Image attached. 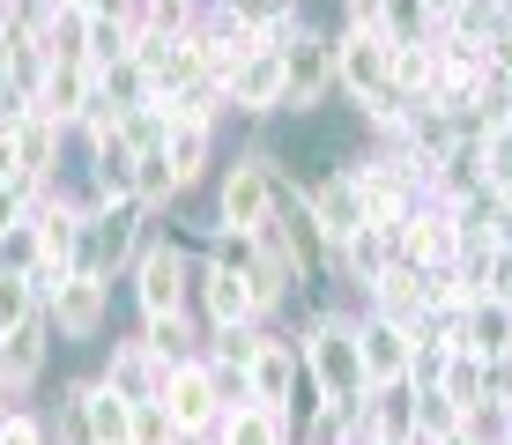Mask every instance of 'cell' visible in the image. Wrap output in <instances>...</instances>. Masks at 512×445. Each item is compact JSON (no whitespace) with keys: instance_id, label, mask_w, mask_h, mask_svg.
<instances>
[{"instance_id":"6da1fadb","label":"cell","mask_w":512,"mask_h":445,"mask_svg":"<svg viewBox=\"0 0 512 445\" xmlns=\"http://www.w3.org/2000/svg\"><path fill=\"white\" fill-rule=\"evenodd\" d=\"M297 356H305V379H312V401H364V356H357V312L342 305H312L297 312Z\"/></svg>"},{"instance_id":"7a4b0ae2","label":"cell","mask_w":512,"mask_h":445,"mask_svg":"<svg viewBox=\"0 0 512 445\" xmlns=\"http://www.w3.org/2000/svg\"><path fill=\"white\" fill-rule=\"evenodd\" d=\"M282 186H290V164H282L275 149H238L231 164L216 171V230H245V238H253L260 223L275 216V201H282Z\"/></svg>"},{"instance_id":"3957f363","label":"cell","mask_w":512,"mask_h":445,"mask_svg":"<svg viewBox=\"0 0 512 445\" xmlns=\"http://www.w3.org/2000/svg\"><path fill=\"white\" fill-rule=\"evenodd\" d=\"M149 208L134 201V193H119V201H90V223H82V253H75V275H104L119 282L134 267V253L149 245Z\"/></svg>"},{"instance_id":"277c9868","label":"cell","mask_w":512,"mask_h":445,"mask_svg":"<svg viewBox=\"0 0 512 445\" xmlns=\"http://www.w3.org/2000/svg\"><path fill=\"white\" fill-rule=\"evenodd\" d=\"M127 290H134V312H193V253L179 238L149 230V245L127 267Z\"/></svg>"},{"instance_id":"5b68a950","label":"cell","mask_w":512,"mask_h":445,"mask_svg":"<svg viewBox=\"0 0 512 445\" xmlns=\"http://www.w3.org/2000/svg\"><path fill=\"white\" fill-rule=\"evenodd\" d=\"M327 45H334V97H372V89L394 82V45L379 38L372 23H342V30H327Z\"/></svg>"},{"instance_id":"8992f818","label":"cell","mask_w":512,"mask_h":445,"mask_svg":"<svg viewBox=\"0 0 512 445\" xmlns=\"http://www.w3.org/2000/svg\"><path fill=\"white\" fill-rule=\"evenodd\" d=\"M334 97V45L327 30H297L290 45H282V112H320Z\"/></svg>"},{"instance_id":"52a82bcc","label":"cell","mask_w":512,"mask_h":445,"mask_svg":"<svg viewBox=\"0 0 512 445\" xmlns=\"http://www.w3.org/2000/svg\"><path fill=\"white\" fill-rule=\"evenodd\" d=\"M45 319H52V334H60V349H67V342H104V319H112V282H104V275H67L60 297L45 305Z\"/></svg>"},{"instance_id":"ba28073f","label":"cell","mask_w":512,"mask_h":445,"mask_svg":"<svg viewBox=\"0 0 512 445\" xmlns=\"http://www.w3.org/2000/svg\"><path fill=\"white\" fill-rule=\"evenodd\" d=\"M164 416L179 423V438H208L223 423V401H216V386H208V364L201 356H186V364H171L164 371Z\"/></svg>"},{"instance_id":"9c48e42d","label":"cell","mask_w":512,"mask_h":445,"mask_svg":"<svg viewBox=\"0 0 512 445\" xmlns=\"http://www.w3.org/2000/svg\"><path fill=\"white\" fill-rule=\"evenodd\" d=\"M461 253V216H453L446 201H409V216H401V267H453Z\"/></svg>"},{"instance_id":"30bf717a","label":"cell","mask_w":512,"mask_h":445,"mask_svg":"<svg viewBox=\"0 0 512 445\" xmlns=\"http://www.w3.org/2000/svg\"><path fill=\"white\" fill-rule=\"evenodd\" d=\"M52 349H60V334H52L45 312L30 319V327L0 334V386H8L15 401H30V394L45 386V371H52Z\"/></svg>"},{"instance_id":"8fae6325","label":"cell","mask_w":512,"mask_h":445,"mask_svg":"<svg viewBox=\"0 0 512 445\" xmlns=\"http://www.w3.org/2000/svg\"><path fill=\"white\" fill-rule=\"evenodd\" d=\"M193 319H201L208 334H216V327H245V319H253V297H245L238 267L193 253Z\"/></svg>"},{"instance_id":"7c38bea8","label":"cell","mask_w":512,"mask_h":445,"mask_svg":"<svg viewBox=\"0 0 512 445\" xmlns=\"http://www.w3.org/2000/svg\"><path fill=\"white\" fill-rule=\"evenodd\" d=\"M245 371H253V401L297 423V386H312V379H305V356H297L290 334H268V349H260Z\"/></svg>"},{"instance_id":"4fadbf2b","label":"cell","mask_w":512,"mask_h":445,"mask_svg":"<svg viewBox=\"0 0 512 445\" xmlns=\"http://www.w3.org/2000/svg\"><path fill=\"white\" fill-rule=\"evenodd\" d=\"M30 223H38V253L52 267H67L75 275V253H82V223H90V201L82 193H67V186H52L38 208H30Z\"/></svg>"},{"instance_id":"5bb4252c","label":"cell","mask_w":512,"mask_h":445,"mask_svg":"<svg viewBox=\"0 0 512 445\" xmlns=\"http://www.w3.org/2000/svg\"><path fill=\"white\" fill-rule=\"evenodd\" d=\"M223 97H231V119H275L282 112V52H245L231 67V82H223Z\"/></svg>"},{"instance_id":"9a60e30c","label":"cell","mask_w":512,"mask_h":445,"mask_svg":"<svg viewBox=\"0 0 512 445\" xmlns=\"http://www.w3.org/2000/svg\"><path fill=\"white\" fill-rule=\"evenodd\" d=\"M357 356H364V386H409V327L357 312Z\"/></svg>"},{"instance_id":"2e32d148","label":"cell","mask_w":512,"mask_h":445,"mask_svg":"<svg viewBox=\"0 0 512 445\" xmlns=\"http://www.w3.org/2000/svg\"><path fill=\"white\" fill-rule=\"evenodd\" d=\"M164 371H171L164 356L141 342V334H127V342L104 349V371H97V379H104V386H119L127 401H156V394H164Z\"/></svg>"},{"instance_id":"e0dca14e","label":"cell","mask_w":512,"mask_h":445,"mask_svg":"<svg viewBox=\"0 0 512 445\" xmlns=\"http://www.w3.org/2000/svg\"><path fill=\"white\" fill-rule=\"evenodd\" d=\"M453 349L483 356V364H498V356H512V297H468L461 327H453Z\"/></svg>"},{"instance_id":"ac0fdd59","label":"cell","mask_w":512,"mask_h":445,"mask_svg":"<svg viewBox=\"0 0 512 445\" xmlns=\"http://www.w3.org/2000/svg\"><path fill=\"white\" fill-rule=\"evenodd\" d=\"M90 97H97V67H90V60H52V75H45V89H38V112H45L60 134H75V119L90 112Z\"/></svg>"},{"instance_id":"d6986e66","label":"cell","mask_w":512,"mask_h":445,"mask_svg":"<svg viewBox=\"0 0 512 445\" xmlns=\"http://www.w3.org/2000/svg\"><path fill=\"white\" fill-rule=\"evenodd\" d=\"M357 312H379V319H394V327H416L423 319V267H386V275L364 282V297H357Z\"/></svg>"},{"instance_id":"ffe728a7","label":"cell","mask_w":512,"mask_h":445,"mask_svg":"<svg viewBox=\"0 0 512 445\" xmlns=\"http://www.w3.org/2000/svg\"><path fill=\"white\" fill-rule=\"evenodd\" d=\"M60 149H67V134L52 127L45 112H23V119H15V164H23L30 186H60Z\"/></svg>"},{"instance_id":"44dd1931","label":"cell","mask_w":512,"mask_h":445,"mask_svg":"<svg viewBox=\"0 0 512 445\" xmlns=\"http://www.w3.org/2000/svg\"><path fill=\"white\" fill-rule=\"evenodd\" d=\"M305 208H312V223H320L327 238H349V230L364 223L357 186L342 178V164H334V171H320V178H305Z\"/></svg>"},{"instance_id":"7402d4cb","label":"cell","mask_w":512,"mask_h":445,"mask_svg":"<svg viewBox=\"0 0 512 445\" xmlns=\"http://www.w3.org/2000/svg\"><path fill=\"white\" fill-rule=\"evenodd\" d=\"M82 164H90V186H82V201H119V193H134V164H141V156H134L119 134L90 141V149H82Z\"/></svg>"},{"instance_id":"603a6c76","label":"cell","mask_w":512,"mask_h":445,"mask_svg":"<svg viewBox=\"0 0 512 445\" xmlns=\"http://www.w3.org/2000/svg\"><path fill=\"white\" fill-rule=\"evenodd\" d=\"M208 438L216 445H297V423L275 416V408H260V401H245V408H223V423Z\"/></svg>"},{"instance_id":"cb8c5ba5","label":"cell","mask_w":512,"mask_h":445,"mask_svg":"<svg viewBox=\"0 0 512 445\" xmlns=\"http://www.w3.org/2000/svg\"><path fill=\"white\" fill-rule=\"evenodd\" d=\"M75 394H82V423H90V438H97V445H127L134 401L119 394V386H104V379H75Z\"/></svg>"},{"instance_id":"d4e9b609","label":"cell","mask_w":512,"mask_h":445,"mask_svg":"<svg viewBox=\"0 0 512 445\" xmlns=\"http://www.w3.org/2000/svg\"><path fill=\"white\" fill-rule=\"evenodd\" d=\"M141 342H149L164 364H186V356H201V342H208V327L193 312H141Z\"/></svg>"},{"instance_id":"484cf974","label":"cell","mask_w":512,"mask_h":445,"mask_svg":"<svg viewBox=\"0 0 512 445\" xmlns=\"http://www.w3.org/2000/svg\"><path fill=\"white\" fill-rule=\"evenodd\" d=\"M164 164H171V178H179V193H193L208 171H216V134H208V127H171Z\"/></svg>"},{"instance_id":"4316f807","label":"cell","mask_w":512,"mask_h":445,"mask_svg":"<svg viewBox=\"0 0 512 445\" xmlns=\"http://www.w3.org/2000/svg\"><path fill=\"white\" fill-rule=\"evenodd\" d=\"M357 127L372 141H401V127H409V89L386 82V89H372V97H357Z\"/></svg>"},{"instance_id":"83f0119b","label":"cell","mask_w":512,"mask_h":445,"mask_svg":"<svg viewBox=\"0 0 512 445\" xmlns=\"http://www.w3.org/2000/svg\"><path fill=\"white\" fill-rule=\"evenodd\" d=\"M164 104H171V127H208V134H216L223 119H231L223 82H193V89H179V97H164Z\"/></svg>"},{"instance_id":"f1b7e54d","label":"cell","mask_w":512,"mask_h":445,"mask_svg":"<svg viewBox=\"0 0 512 445\" xmlns=\"http://www.w3.org/2000/svg\"><path fill=\"white\" fill-rule=\"evenodd\" d=\"M438 394H446V401L468 416V408L490 394V364H483V356H468V349H453V356H446V371H438Z\"/></svg>"},{"instance_id":"f546056e","label":"cell","mask_w":512,"mask_h":445,"mask_svg":"<svg viewBox=\"0 0 512 445\" xmlns=\"http://www.w3.org/2000/svg\"><path fill=\"white\" fill-rule=\"evenodd\" d=\"M119 141H127L134 156L164 149V141H171V104H164V97H149V104H127V112H119Z\"/></svg>"},{"instance_id":"4dcf8cb0","label":"cell","mask_w":512,"mask_h":445,"mask_svg":"<svg viewBox=\"0 0 512 445\" xmlns=\"http://www.w3.org/2000/svg\"><path fill=\"white\" fill-rule=\"evenodd\" d=\"M97 97L112 104V112H127V104H149V97H156V82H149V67H141L134 52H127V60L97 67Z\"/></svg>"},{"instance_id":"1f68e13d","label":"cell","mask_w":512,"mask_h":445,"mask_svg":"<svg viewBox=\"0 0 512 445\" xmlns=\"http://www.w3.org/2000/svg\"><path fill=\"white\" fill-rule=\"evenodd\" d=\"M134 201L149 208V216H164L171 201H179V178H171V164H164V149H149L134 164Z\"/></svg>"},{"instance_id":"d6a6232c","label":"cell","mask_w":512,"mask_h":445,"mask_svg":"<svg viewBox=\"0 0 512 445\" xmlns=\"http://www.w3.org/2000/svg\"><path fill=\"white\" fill-rule=\"evenodd\" d=\"M134 38H141V23H127V15H90V67L127 60Z\"/></svg>"},{"instance_id":"836d02e7","label":"cell","mask_w":512,"mask_h":445,"mask_svg":"<svg viewBox=\"0 0 512 445\" xmlns=\"http://www.w3.org/2000/svg\"><path fill=\"white\" fill-rule=\"evenodd\" d=\"M45 305H38V290H30V275H15V267H0V334H15V327H30Z\"/></svg>"},{"instance_id":"e575fe53","label":"cell","mask_w":512,"mask_h":445,"mask_svg":"<svg viewBox=\"0 0 512 445\" xmlns=\"http://www.w3.org/2000/svg\"><path fill=\"white\" fill-rule=\"evenodd\" d=\"M201 364H208V386H216L223 408H245V401H253V371H245V364H231V356H216V349H201Z\"/></svg>"},{"instance_id":"d590c367","label":"cell","mask_w":512,"mask_h":445,"mask_svg":"<svg viewBox=\"0 0 512 445\" xmlns=\"http://www.w3.org/2000/svg\"><path fill=\"white\" fill-rule=\"evenodd\" d=\"M45 423H52V445H97L90 438V423H82V394H75V379L60 386V401L45 408Z\"/></svg>"},{"instance_id":"8d00e7d4","label":"cell","mask_w":512,"mask_h":445,"mask_svg":"<svg viewBox=\"0 0 512 445\" xmlns=\"http://www.w3.org/2000/svg\"><path fill=\"white\" fill-rule=\"evenodd\" d=\"M416 431L423 438H453V431H461V408L438 394V386H416Z\"/></svg>"},{"instance_id":"74e56055","label":"cell","mask_w":512,"mask_h":445,"mask_svg":"<svg viewBox=\"0 0 512 445\" xmlns=\"http://www.w3.org/2000/svg\"><path fill=\"white\" fill-rule=\"evenodd\" d=\"M127 445H179V423L164 416V401H134V423H127Z\"/></svg>"},{"instance_id":"f35d334b","label":"cell","mask_w":512,"mask_h":445,"mask_svg":"<svg viewBox=\"0 0 512 445\" xmlns=\"http://www.w3.org/2000/svg\"><path fill=\"white\" fill-rule=\"evenodd\" d=\"M461 431H468L475 445H505V431H512V408L483 394V401H475V408H468V416H461Z\"/></svg>"},{"instance_id":"ab89813d","label":"cell","mask_w":512,"mask_h":445,"mask_svg":"<svg viewBox=\"0 0 512 445\" xmlns=\"http://www.w3.org/2000/svg\"><path fill=\"white\" fill-rule=\"evenodd\" d=\"M0 445H52V423H45V408H23V401H15L8 416H0Z\"/></svg>"},{"instance_id":"60d3db41","label":"cell","mask_w":512,"mask_h":445,"mask_svg":"<svg viewBox=\"0 0 512 445\" xmlns=\"http://www.w3.org/2000/svg\"><path fill=\"white\" fill-rule=\"evenodd\" d=\"M45 193H52V186H30V178H0V230L30 223V208H38Z\"/></svg>"},{"instance_id":"b9f144b4","label":"cell","mask_w":512,"mask_h":445,"mask_svg":"<svg viewBox=\"0 0 512 445\" xmlns=\"http://www.w3.org/2000/svg\"><path fill=\"white\" fill-rule=\"evenodd\" d=\"M483 186H498V193H512V127H498V134H483Z\"/></svg>"},{"instance_id":"7bdbcfd3","label":"cell","mask_w":512,"mask_h":445,"mask_svg":"<svg viewBox=\"0 0 512 445\" xmlns=\"http://www.w3.org/2000/svg\"><path fill=\"white\" fill-rule=\"evenodd\" d=\"M0 267H15V275H30V267H38V223L0 230Z\"/></svg>"},{"instance_id":"ee69618b","label":"cell","mask_w":512,"mask_h":445,"mask_svg":"<svg viewBox=\"0 0 512 445\" xmlns=\"http://www.w3.org/2000/svg\"><path fill=\"white\" fill-rule=\"evenodd\" d=\"M23 112H38V97H30V89L8 75V60H0V127H15Z\"/></svg>"},{"instance_id":"f6af8a7d","label":"cell","mask_w":512,"mask_h":445,"mask_svg":"<svg viewBox=\"0 0 512 445\" xmlns=\"http://www.w3.org/2000/svg\"><path fill=\"white\" fill-rule=\"evenodd\" d=\"M82 15H127V23H134L141 0H82Z\"/></svg>"},{"instance_id":"bcb514c9","label":"cell","mask_w":512,"mask_h":445,"mask_svg":"<svg viewBox=\"0 0 512 445\" xmlns=\"http://www.w3.org/2000/svg\"><path fill=\"white\" fill-rule=\"evenodd\" d=\"M461 8H468V0H423V15H431V30H438V23H461Z\"/></svg>"},{"instance_id":"7dc6e473","label":"cell","mask_w":512,"mask_h":445,"mask_svg":"<svg viewBox=\"0 0 512 445\" xmlns=\"http://www.w3.org/2000/svg\"><path fill=\"white\" fill-rule=\"evenodd\" d=\"M0 178H23V164H15V127H0Z\"/></svg>"},{"instance_id":"c3c4849f","label":"cell","mask_w":512,"mask_h":445,"mask_svg":"<svg viewBox=\"0 0 512 445\" xmlns=\"http://www.w3.org/2000/svg\"><path fill=\"white\" fill-rule=\"evenodd\" d=\"M342 23H379V0H342Z\"/></svg>"},{"instance_id":"681fc988","label":"cell","mask_w":512,"mask_h":445,"mask_svg":"<svg viewBox=\"0 0 512 445\" xmlns=\"http://www.w3.org/2000/svg\"><path fill=\"white\" fill-rule=\"evenodd\" d=\"M438 445H475V438H468V431H453V438H438Z\"/></svg>"},{"instance_id":"f907efd6","label":"cell","mask_w":512,"mask_h":445,"mask_svg":"<svg viewBox=\"0 0 512 445\" xmlns=\"http://www.w3.org/2000/svg\"><path fill=\"white\" fill-rule=\"evenodd\" d=\"M8 408H15V394H8V386H0V416H8Z\"/></svg>"},{"instance_id":"816d5d0a","label":"cell","mask_w":512,"mask_h":445,"mask_svg":"<svg viewBox=\"0 0 512 445\" xmlns=\"http://www.w3.org/2000/svg\"><path fill=\"white\" fill-rule=\"evenodd\" d=\"M179 445H216V438H179Z\"/></svg>"},{"instance_id":"f5cc1de1","label":"cell","mask_w":512,"mask_h":445,"mask_svg":"<svg viewBox=\"0 0 512 445\" xmlns=\"http://www.w3.org/2000/svg\"><path fill=\"white\" fill-rule=\"evenodd\" d=\"M505 445H512V431H505Z\"/></svg>"}]
</instances>
